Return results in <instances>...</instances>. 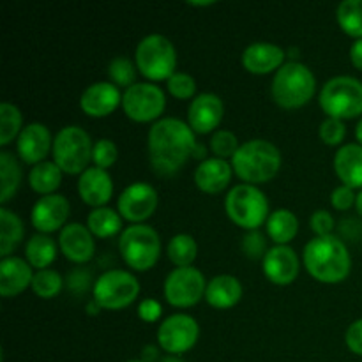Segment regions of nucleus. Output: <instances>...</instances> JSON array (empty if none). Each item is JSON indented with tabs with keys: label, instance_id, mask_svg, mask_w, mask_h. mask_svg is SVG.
<instances>
[{
	"label": "nucleus",
	"instance_id": "f257e3e1",
	"mask_svg": "<svg viewBox=\"0 0 362 362\" xmlns=\"http://www.w3.org/2000/svg\"><path fill=\"white\" fill-rule=\"evenodd\" d=\"M194 131L184 120L166 117L148 131V158L159 175H173L193 158Z\"/></svg>",
	"mask_w": 362,
	"mask_h": 362
},
{
	"label": "nucleus",
	"instance_id": "f03ea898",
	"mask_svg": "<svg viewBox=\"0 0 362 362\" xmlns=\"http://www.w3.org/2000/svg\"><path fill=\"white\" fill-rule=\"evenodd\" d=\"M304 264L308 272L318 281L338 283L350 272V253L345 243L336 235H320L304 247Z\"/></svg>",
	"mask_w": 362,
	"mask_h": 362
},
{
	"label": "nucleus",
	"instance_id": "7ed1b4c3",
	"mask_svg": "<svg viewBox=\"0 0 362 362\" xmlns=\"http://www.w3.org/2000/svg\"><path fill=\"white\" fill-rule=\"evenodd\" d=\"M281 152L267 140L244 141L232 158V168L246 182H265L278 173Z\"/></svg>",
	"mask_w": 362,
	"mask_h": 362
},
{
	"label": "nucleus",
	"instance_id": "20e7f679",
	"mask_svg": "<svg viewBox=\"0 0 362 362\" xmlns=\"http://www.w3.org/2000/svg\"><path fill=\"white\" fill-rule=\"evenodd\" d=\"M317 80L313 71L300 62H286L272 80V98L283 108H299L315 94Z\"/></svg>",
	"mask_w": 362,
	"mask_h": 362
},
{
	"label": "nucleus",
	"instance_id": "39448f33",
	"mask_svg": "<svg viewBox=\"0 0 362 362\" xmlns=\"http://www.w3.org/2000/svg\"><path fill=\"white\" fill-rule=\"evenodd\" d=\"M225 209L233 223L247 230H258L271 216L264 191L251 184L232 187L226 194Z\"/></svg>",
	"mask_w": 362,
	"mask_h": 362
},
{
	"label": "nucleus",
	"instance_id": "423d86ee",
	"mask_svg": "<svg viewBox=\"0 0 362 362\" xmlns=\"http://www.w3.org/2000/svg\"><path fill=\"white\" fill-rule=\"evenodd\" d=\"M119 250L129 267L136 271H148L158 262L161 240L152 226L138 223L124 230L119 240Z\"/></svg>",
	"mask_w": 362,
	"mask_h": 362
},
{
	"label": "nucleus",
	"instance_id": "0eeeda50",
	"mask_svg": "<svg viewBox=\"0 0 362 362\" xmlns=\"http://www.w3.org/2000/svg\"><path fill=\"white\" fill-rule=\"evenodd\" d=\"M320 106L329 117L352 119L362 113V81L354 76H334L322 87Z\"/></svg>",
	"mask_w": 362,
	"mask_h": 362
},
{
	"label": "nucleus",
	"instance_id": "6e6552de",
	"mask_svg": "<svg viewBox=\"0 0 362 362\" xmlns=\"http://www.w3.org/2000/svg\"><path fill=\"white\" fill-rule=\"evenodd\" d=\"M90 136L78 126H67L57 133L53 140V159L66 173H83L92 159Z\"/></svg>",
	"mask_w": 362,
	"mask_h": 362
},
{
	"label": "nucleus",
	"instance_id": "1a4fd4ad",
	"mask_svg": "<svg viewBox=\"0 0 362 362\" xmlns=\"http://www.w3.org/2000/svg\"><path fill=\"white\" fill-rule=\"evenodd\" d=\"M136 67L151 80H168L175 73L177 53L172 41L161 34H151L136 46Z\"/></svg>",
	"mask_w": 362,
	"mask_h": 362
},
{
	"label": "nucleus",
	"instance_id": "9d476101",
	"mask_svg": "<svg viewBox=\"0 0 362 362\" xmlns=\"http://www.w3.org/2000/svg\"><path fill=\"white\" fill-rule=\"evenodd\" d=\"M140 292L138 279L131 272L112 269L95 279L94 300L106 310H122L129 306Z\"/></svg>",
	"mask_w": 362,
	"mask_h": 362
},
{
	"label": "nucleus",
	"instance_id": "9b49d317",
	"mask_svg": "<svg viewBox=\"0 0 362 362\" xmlns=\"http://www.w3.org/2000/svg\"><path fill=\"white\" fill-rule=\"evenodd\" d=\"M207 290V281L197 267H177L166 276L165 297L177 308H187L197 304Z\"/></svg>",
	"mask_w": 362,
	"mask_h": 362
},
{
	"label": "nucleus",
	"instance_id": "f8f14e48",
	"mask_svg": "<svg viewBox=\"0 0 362 362\" xmlns=\"http://www.w3.org/2000/svg\"><path fill=\"white\" fill-rule=\"evenodd\" d=\"M165 103V92L158 85L148 83V81L134 83L122 94L124 112L138 122H148L161 115Z\"/></svg>",
	"mask_w": 362,
	"mask_h": 362
},
{
	"label": "nucleus",
	"instance_id": "ddd939ff",
	"mask_svg": "<svg viewBox=\"0 0 362 362\" xmlns=\"http://www.w3.org/2000/svg\"><path fill=\"white\" fill-rule=\"evenodd\" d=\"M200 327L189 315L177 313L166 318L158 329V341L168 354H184L197 343Z\"/></svg>",
	"mask_w": 362,
	"mask_h": 362
},
{
	"label": "nucleus",
	"instance_id": "4468645a",
	"mask_svg": "<svg viewBox=\"0 0 362 362\" xmlns=\"http://www.w3.org/2000/svg\"><path fill=\"white\" fill-rule=\"evenodd\" d=\"M158 207V193L147 182H133L119 197V212L122 218L140 223L152 216Z\"/></svg>",
	"mask_w": 362,
	"mask_h": 362
},
{
	"label": "nucleus",
	"instance_id": "2eb2a0df",
	"mask_svg": "<svg viewBox=\"0 0 362 362\" xmlns=\"http://www.w3.org/2000/svg\"><path fill=\"white\" fill-rule=\"evenodd\" d=\"M69 216V202L62 194H46L32 209V225L41 233L59 230Z\"/></svg>",
	"mask_w": 362,
	"mask_h": 362
},
{
	"label": "nucleus",
	"instance_id": "dca6fc26",
	"mask_svg": "<svg viewBox=\"0 0 362 362\" xmlns=\"http://www.w3.org/2000/svg\"><path fill=\"white\" fill-rule=\"evenodd\" d=\"M223 113H225V108H223L221 98L212 92H204V94H198L189 105L187 120H189L191 129L197 133H211L221 122Z\"/></svg>",
	"mask_w": 362,
	"mask_h": 362
},
{
	"label": "nucleus",
	"instance_id": "f3484780",
	"mask_svg": "<svg viewBox=\"0 0 362 362\" xmlns=\"http://www.w3.org/2000/svg\"><path fill=\"white\" fill-rule=\"evenodd\" d=\"M122 103V95L117 85L112 81H98L88 85L80 99V106L87 115L105 117L110 115Z\"/></svg>",
	"mask_w": 362,
	"mask_h": 362
},
{
	"label": "nucleus",
	"instance_id": "a211bd4d",
	"mask_svg": "<svg viewBox=\"0 0 362 362\" xmlns=\"http://www.w3.org/2000/svg\"><path fill=\"white\" fill-rule=\"evenodd\" d=\"M264 272L276 285H290L299 274V258L290 246H274L264 257Z\"/></svg>",
	"mask_w": 362,
	"mask_h": 362
},
{
	"label": "nucleus",
	"instance_id": "6ab92c4d",
	"mask_svg": "<svg viewBox=\"0 0 362 362\" xmlns=\"http://www.w3.org/2000/svg\"><path fill=\"white\" fill-rule=\"evenodd\" d=\"M52 134L45 124L32 122L18 134V154L28 165H39L52 147Z\"/></svg>",
	"mask_w": 362,
	"mask_h": 362
},
{
	"label": "nucleus",
	"instance_id": "aec40b11",
	"mask_svg": "<svg viewBox=\"0 0 362 362\" xmlns=\"http://www.w3.org/2000/svg\"><path fill=\"white\" fill-rule=\"evenodd\" d=\"M59 244L62 253L76 264L90 260L95 251L92 232L81 223H69L64 226L59 237Z\"/></svg>",
	"mask_w": 362,
	"mask_h": 362
},
{
	"label": "nucleus",
	"instance_id": "412c9836",
	"mask_svg": "<svg viewBox=\"0 0 362 362\" xmlns=\"http://www.w3.org/2000/svg\"><path fill=\"white\" fill-rule=\"evenodd\" d=\"M78 191L85 204L95 209L103 207L113 194V180L106 170L90 166L80 175Z\"/></svg>",
	"mask_w": 362,
	"mask_h": 362
},
{
	"label": "nucleus",
	"instance_id": "4be33fe9",
	"mask_svg": "<svg viewBox=\"0 0 362 362\" xmlns=\"http://www.w3.org/2000/svg\"><path fill=\"white\" fill-rule=\"evenodd\" d=\"M286 57L285 49L272 42H253L243 53V64L250 73L265 74L279 69L283 59Z\"/></svg>",
	"mask_w": 362,
	"mask_h": 362
},
{
	"label": "nucleus",
	"instance_id": "5701e85b",
	"mask_svg": "<svg viewBox=\"0 0 362 362\" xmlns=\"http://www.w3.org/2000/svg\"><path fill=\"white\" fill-rule=\"evenodd\" d=\"M30 264L18 257H7L0 262V293L4 297H13L23 292L28 285H32Z\"/></svg>",
	"mask_w": 362,
	"mask_h": 362
},
{
	"label": "nucleus",
	"instance_id": "b1692460",
	"mask_svg": "<svg viewBox=\"0 0 362 362\" xmlns=\"http://www.w3.org/2000/svg\"><path fill=\"white\" fill-rule=\"evenodd\" d=\"M232 170L226 159L207 158L198 165L194 172V182L205 193H219L228 186L232 179Z\"/></svg>",
	"mask_w": 362,
	"mask_h": 362
},
{
	"label": "nucleus",
	"instance_id": "393cba45",
	"mask_svg": "<svg viewBox=\"0 0 362 362\" xmlns=\"http://www.w3.org/2000/svg\"><path fill=\"white\" fill-rule=\"evenodd\" d=\"M334 170L345 186L362 187V145H341L334 156Z\"/></svg>",
	"mask_w": 362,
	"mask_h": 362
},
{
	"label": "nucleus",
	"instance_id": "a878e982",
	"mask_svg": "<svg viewBox=\"0 0 362 362\" xmlns=\"http://www.w3.org/2000/svg\"><path fill=\"white\" fill-rule=\"evenodd\" d=\"M243 297V285L235 276L221 274L212 278L207 283V290H205V299L211 306L219 308V310H226V308L235 306Z\"/></svg>",
	"mask_w": 362,
	"mask_h": 362
},
{
	"label": "nucleus",
	"instance_id": "bb28decb",
	"mask_svg": "<svg viewBox=\"0 0 362 362\" xmlns=\"http://www.w3.org/2000/svg\"><path fill=\"white\" fill-rule=\"evenodd\" d=\"M267 232L278 246H285L299 232V219L288 209H278L269 216Z\"/></svg>",
	"mask_w": 362,
	"mask_h": 362
},
{
	"label": "nucleus",
	"instance_id": "cd10ccee",
	"mask_svg": "<svg viewBox=\"0 0 362 362\" xmlns=\"http://www.w3.org/2000/svg\"><path fill=\"white\" fill-rule=\"evenodd\" d=\"M23 239V223L9 209H0V255L7 258Z\"/></svg>",
	"mask_w": 362,
	"mask_h": 362
},
{
	"label": "nucleus",
	"instance_id": "c85d7f7f",
	"mask_svg": "<svg viewBox=\"0 0 362 362\" xmlns=\"http://www.w3.org/2000/svg\"><path fill=\"white\" fill-rule=\"evenodd\" d=\"M25 253H27L28 264H30L32 267L42 271V269H46L53 260H55V240L49 235H46V233H35V235H32L30 240L27 243Z\"/></svg>",
	"mask_w": 362,
	"mask_h": 362
},
{
	"label": "nucleus",
	"instance_id": "c756f323",
	"mask_svg": "<svg viewBox=\"0 0 362 362\" xmlns=\"http://www.w3.org/2000/svg\"><path fill=\"white\" fill-rule=\"evenodd\" d=\"M62 180V170L59 168L57 163L52 161H42L35 165L30 170L28 175V182H30L32 189L37 191L41 194H53V191L60 186Z\"/></svg>",
	"mask_w": 362,
	"mask_h": 362
},
{
	"label": "nucleus",
	"instance_id": "7c9ffc66",
	"mask_svg": "<svg viewBox=\"0 0 362 362\" xmlns=\"http://www.w3.org/2000/svg\"><path fill=\"white\" fill-rule=\"evenodd\" d=\"M0 180H2V189H0V202L7 204L14 193L18 191L21 182V166L11 152H0Z\"/></svg>",
	"mask_w": 362,
	"mask_h": 362
},
{
	"label": "nucleus",
	"instance_id": "2f4dec72",
	"mask_svg": "<svg viewBox=\"0 0 362 362\" xmlns=\"http://www.w3.org/2000/svg\"><path fill=\"white\" fill-rule=\"evenodd\" d=\"M87 226L94 235L106 239V237H112L117 232H120L122 219H120V216L113 209L98 207L88 214Z\"/></svg>",
	"mask_w": 362,
	"mask_h": 362
},
{
	"label": "nucleus",
	"instance_id": "473e14b6",
	"mask_svg": "<svg viewBox=\"0 0 362 362\" xmlns=\"http://www.w3.org/2000/svg\"><path fill=\"white\" fill-rule=\"evenodd\" d=\"M198 255V244L187 233H179L168 244V258L177 267H189Z\"/></svg>",
	"mask_w": 362,
	"mask_h": 362
},
{
	"label": "nucleus",
	"instance_id": "72a5a7b5",
	"mask_svg": "<svg viewBox=\"0 0 362 362\" xmlns=\"http://www.w3.org/2000/svg\"><path fill=\"white\" fill-rule=\"evenodd\" d=\"M336 14L346 34L362 39V0H343Z\"/></svg>",
	"mask_w": 362,
	"mask_h": 362
},
{
	"label": "nucleus",
	"instance_id": "f704fd0d",
	"mask_svg": "<svg viewBox=\"0 0 362 362\" xmlns=\"http://www.w3.org/2000/svg\"><path fill=\"white\" fill-rule=\"evenodd\" d=\"M21 113L11 103L0 105V145H7L18 133H21Z\"/></svg>",
	"mask_w": 362,
	"mask_h": 362
},
{
	"label": "nucleus",
	"instance_id": "c9c22d12",
	"mask_svg": "<svg viewBox=\"0 0 362 362\" xmlns=\"http://www.w3.org/2000/svg\"><path fill=\"white\" fill-rule=\"evenodd\" d=\"M62 278L57 271H52V269H42V271H37L34 274V279H32V290L37 293L42 299H52L57 293L62 290Z\"/></svg>",
	"mask_w": 362,
	"mask_h": 362
},
{
	"label": "nucleus",
	"instance_id": "e433bc0d",
	"mask_svg": "<svg viewBox=\"0 0 362 362\" xmlns=\"http://www.w3.org/2000/svg\"><path fill=\"white\" fill-rule=\"evenodd\" d=\"M108 76L112 83L122 85V87H133L136 83V67L127 57H117L110 62Z\"/></svg>",
	"mask_w": 362,
	"mask_h": 362
},
{
	"label": "nucleus",
	"instance_id": "4c0bfd02",
	"mask_svg": "<svg viewBox=\"0 0 362 362\" xmlns=\"http://www.w3.org/2000/svg\"><path fill=\"white\" fill-rule=\"evenodd\" d=\"M239 140H237L235 134L228 129H219L212 134L211 138V148L216 154V158L226 159L233 158L235 152L239 151Z\"/></svg>",
	"mask_w": 362,
	"mask_h": 362
},
{
	"label": "nucleus",
	"instance_id": "58836bf2",
	"mask_svg": "<svg viewBox=\"0 0 362 362\" xmlns=\"http://www.w3.org/2000/svg\"><path fill=\"white\" fill-rule=\"evenodd\" d=\"M168 90L173 98L189 99L193 98L194 92H197V81H194V78L191 76V74L175 71V73L168 78Z\"/></svg>",
	"mask_w": 362,
	"mask_h": 362
},
{
	"label": "nucleus",
	"instance_id": "ea45409f",
	"mask_svg": "<svg viewBox=\"0 0 362 362\" xmlns=\"http://www.w3.org/2000/svg\"><path fill=\"white\" fill-rule=\"evenodd\" d=\"M92 161L95 163L98 168H108L117 161V145L108 138H103L94 144V151H92Z\"/></svg>",
	"mask_w": 362,
	"mask_h": 362
},
{
	"label": "nucleus",
	"instance_id": "a19ab883",
	"mask_svg": "<svg viewBox=\"0 0 362 362\" xmlns=\"http://www.w3.org/2000/svg\"><path fill=\"white\" fill-rule=\"evenodd\" d=\"M346 134V127L341 119L336 117H327L324 122L320 124V138L327 145H339Z\"/></svg>",
	"mask_w": 362,
	"mask_h": 362
},
{
	"label": "nucleus",
	"instance_id": "79ce46f5",
	"mask_svg": "<svg viewBox=\"0 0 362 362\" xmlns=\"http://www.w3.org/2000/svg\"><path fill=\"white\" fill-rule=\"evenodd\" d=\"M243 250L250 258H260L267 255V243L258 230H250L243 239Z\"/></svg>",
	"mask_w": 362,
	"mask_h": 362
},
{
	"label": "nucleus",
	"instance_id": "37998d69",
	"mask_svg": "<svg viewBox=\"0 0 362 362\" xmlns=\"http://www.w3.org/2000/svg\"><path fill=\"white\" fill-rule=\"evenodd\" d=\"M310 226L311 230L317 233V237L331 235L332 228H334V218L331 216V212L320 209V211H315L313 214H311Z\"/></svg>",
	"mask_w": 362,
	"mask_h": 362
},
{
	"label": "nucleus",
	"instance_id": "c03bdc74",
	"mask_svg": "<svg viewBox=\"0 0 362 362\" xmlns=\"http://www.w3.org/2000/svg\"><path fill=\"white\" fill-rule=\"evenodd\" d=\"M356 200L357 197L354 194V189L352 187L345 186V184H343V186H338L334 191H332L331 202L338 211H346V209L352 207Z\"/></svg>",
	"mask_w": 362,
	"mask_h": 362
},
{
	"label": "nucleus",
	"instance_id": "a18cd8bd",
	"mask_svg": "<svg viewBox=\"0 0 362 362\" xmlns=\"http://www.w3.org/2000/svg\"><path fill=\"white\" fill-rule=\"evenodd\" d=\"M346 345L357 356H362V318L354 322L346 331Z\"/></svg>",
	"mask_w": 362,
	"mask_h": 362
},
{
	"label": "nucleus",
	"instance_id": "49530a36",
	"mask_svg": "<svg viewBox=\"0 0 362 362\" xmlns=\"http://www.w3.org/2000/svg\"><path fill=\"white\" fill-rule=\"evenodd\" d=\"M138 315H140V318H144L145 322H156L161 317V304L156 299L141 300V304L138 306Z\"/></svg>",
	"mask_w": 362,
	"mask_h": 362
},
{
	"label": "nucleus",
	"instance_id": "de8ad7c7",
	"mask_svg": "<svg viewBox=\"0 0 362 362\" xmlns=\"http://www.w3.org/2000/svg\"><path fill=\"white\" fill-rule=\"evenodd\" d=\"M350 59H352L354 66L359 67L362 71V39H357L350 48Z\"/></svg>",
	"mask_w": 362,
	"mask_h": 362
},
{
	"label": "nucleus",
	"instance_id": "09e8293b",
	"mask_svg": "<svg viewBox=\"0 0 362 362\" xmlns=\"http://www.w3.org/2000/svg\"><path fill=\"white\" fill-rule=\"evenodd\" d=\"M205 156H207V148H205L202 144H197V147H194V152H193V158L204 159L205 161V159H207Z\"/></svg>",
	"mask_w": 362,
	"mask_h": 362
},
{
	"label": "nucleus",
	"instance_id": "8fccbe9b",
	"mask_svg": "<svg viewBox=\"0 0 362 362\" xmlns=\"http://www.w3.org/2000/svg\"><path fill=\"white\" fill-rule=\"evenodd\" d=\"M356 136H357V140H359L361 145H362V119L359 120V124H357V127H356Z\"/></svg>",
	"mask_w": 362,
	"mask_h": 362
},
{
	"label": "nucleus",
	"instance_id": "3c124183",
	"mask_svg": "<svg viewBox=\"0 0 362 362\" xmlns=\"http://www.w3.org/2000/svg\"><path fill=\"white\" fill-rule=\"evenodd\" d=\"M356 205H357V211H359V212H361V216H362V191H361L359 194H357Z\"/></svg>",
	"mask_w": 362,
	"mask_h": 362
},
{
	"label": "nucleus",
	"instance_id": "603ef678",
	"mask_svg": "<svg viewBox=\"0 0 362 362\" xmlns=\"http://www.w3.org/2000/svg\"><path fill=\"white\" fill-rule=\"evenodd\" d=\"M161 362H182L179 359V357H173V356H168V357H165V359H163Z\"/></svg>",
	"mask_w": 362,
	"mask_h": 362
},
{
	"label": "nucleus",
	"instance_id": "864d4df0",
	"mask_svg": "<svg viewBox=\"0 0 362 362\" xmlns=\"http://www.w3.org/2000/svg\"><path fill=\"white\" fill-rule=\"evenodd\" d=\"M129 362H145V361H129Z\"/></svg>",
	"mask_w": 362,
	"mask_h": 362
}]
</instances>
